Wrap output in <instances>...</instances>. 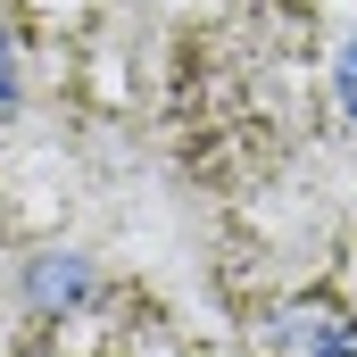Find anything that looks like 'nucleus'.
<instances>
[{
	"mask_svg": "<svg viewBox=\"0 0 357 357\" xmlns=\"http://www.w3.org/2000/svg\"><path fill=\"white\" fill-rule=\"evenodd\" d=\"M341 91H349V108H357V42L341 50Z\"/></svg>",
	"mask_w": 357,
	"mask_h": 357,
	"instance_id": "obj_1",
	"label": "nucleus"
}]
</instances>
